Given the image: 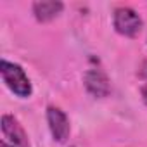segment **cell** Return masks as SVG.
I'll return each mask as SVG.
<instances>
[{
  "label": "cell",
  "mask_w": 147,
  "mask_h": 147,
  "mask_svg": "<svg viewBox=\"0 0 147 147\" xmlns=\"http://www.w3.org/2000/svg\"><path fill=\"white\" fill-rule=\"evenodd\" d=\"M0 73H2L4 83L18 97L24 99V97L31 95V82H30L24 69L19 64H14V62H9V61L2 59V62H0Z\"/></svg>",
  "instance_id": "obj_1"
},
{
  "label": "cell",
  "mask_w": 147,
  "mask_h": 147,
  "mask_svg": "<svg viewBox=\"0 0 147 147\" xmlns=\"http://www.w3.org/2000/svg\"><path fill=\"white\" fill-rule=\"evenodd\" d=\"M113 23L116 31L125 36H137L142 30V18L130 7H118L114 11Z\"/></svg>",
  "instance_id": "obj_2"
},
{
  "label": "cell",
  "mask_w": 147,
  "mask_h": 147,
  "mask_svg": "<svg viewBox=\"0 0 147 147\" xmlns=\"http://www.w3.org/2000/svg\"><path fill=\"white\" fill-rule=\"evenodd\" d=\"M83 83H85L87 92L90 95L97 97V99H104V97H107L111 94L109 78L102 69H97V67L88 69L85 73V76H83Z\"/></svg>",
  "instance_id": "obj_3"
},
{
  "label": "cell",
  "mask_w": 147,
  "mask_h": 147,
  "mask_svg": "<svg viewBox=\"0 0 147 147\" xmlns=\"http://www.w3.org/2000/svg\"><path fill=\"white\" fill-rule=\"evenodd\" d=\"M47 121H49V128H50L54 140H57L59 144L66 142V138L69 137V119L64 114V111H61L55 106H49L47 107Z\"/></svg>",
  "instance_id": "obj_4"
},
{
  "label": "cell",
  "mask_w": 147,
  "mask_h": 147,
  "mask_svg": "<svg viewBox=\"0 0 147 147\" xmlns=\"http://www.w3.org/2000/svg\"><path fill=\"white\" fill-rule=\"evenodd\" d=\"M2 133L5 137V142L9 140L11 145H14V147H28L30 145L23 126L11 114H4L2 116Z\"/></svg>",
  "instance_id": "obj_5"
},
{
  "label": "cell",
  "mask_w": 147,
  "mask_h": 147,
  "mask_svg": "<svg viewBox=\"0 0 147 147\" xmlns=\"http://www.w3.org/2000/svg\"><path fill=\"white\" fill-rule=\"evenodd\" d=\"M62 9H64V4L62 2H54V0H42V2L33 4V14L40 23L52 21L54 18H57L61 14Z\"/></svg>",
  "instance_id": "obj_6"
},
{
  "label": "cell",
  "mask_w": 147,
  "mask_h": 147,
  "mask_svg": "<svg viewBox=\"0 0 147 147\" xmlns=\"http://www.w3.org/2000/svg\"><path fill=\"white\" fill-rule=\"evenodd\" d=\"M142 99H144V102L147 104V83L142 87Z\"/></svg>",
  "instance_id": "obj_7"
},
{
  "label": "cell",
  "mask_w": 147,
  "mask_h": 147,
  "mask_svg": "<svg viewBox=\"0 0 147 147\" xmlns=\"http://www.w3.org/2000/svg\"><path fill=\"white\" fill-rule=\"evenodd\" d=\"M142 69H145V71H142V73H140V76L147 78V62H144V67H142Z\"/></svg>",
  "instance_id": "obj_8"
},
{
  "label": "cell",
  "mask_w": 147,
  "mask_h": 147,
  "mask_svg": "<svg viewBox=\"0 0 147 147\" xmlns=\"http://www.w3.org/2000/svg\"><path fill=\"white\" fill-rule=\"evenodd\" d=\"M0 147H14V145H11L9 142H5V140H2V144H0Z\"/></svg>",
  "instance_id": "obj_9"
}]
</instances>
